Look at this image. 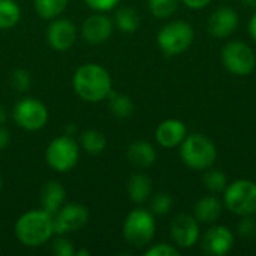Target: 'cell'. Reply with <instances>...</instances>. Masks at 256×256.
Listing matches in <instances>:
<instances>
[{"instance_id": "cell-1", "label": "cell", "mask_w": 256, "mask_h": 256, "mask_svg": "<svg viewBox=\"0 0 256 256\" xmlns=\"http://www.w3.org/2000/svg\"><path fill=\"white\" fill-rule=\"evenodd\" d=\"M75 93L86 102L94 104L105 100L112 92V81L110 72L96 63H86L80 66L72 78Z\"/></svg>"}, {"instance_id": "cell-2", "label": "cell", "mask_w": 256, "mask_h": 256, "mask_svg": "<svg viewBox=\"0 0 256 256\" xmlns=\"http://www.w3.org/2000/svg\"><path fill=\"white\" fill-rule=\"evenodd\" d=\"M16 240L26 248H39L54 236V216L45 210H30L18 218L14 226Z\"/></svg>"}, {"instance_id": "cell-3", "label": "cell", "mask_w": 256, "mask_h": 256, "mask_svg": "<svg viewBox=\"0 0 256 256\" xmlns=\"http://www.w3.org/2000/svg\"><path fill=\"white\" fill-rule=\"evenodd\" d=\"M216 158L218 150L214 142L202 134L186 135L180 144V159L190 170L206 171L213 166Z\"/></svg>"}, {"instance_id": "cell-4", "label": "cell", "mask_w": 256, "mask_h": 256, "mask_svg": "<svg viewBox=\"0 0 256 256\" xmlns=\"http://www.w3.org/2000/svg\"><path fill=\"white\" fill-rule=\"evenodd\" d=\"M156 232L154 214L144 208L132 210L123 222V238L124 242L135 248L144 249L150 246Z\"/></svg>"}, {"instance_id": "cell-5", "label": "cell", "mask_w": 256, "mask_h": 256, "mask_svg": "<svg viewBox=\"0 0 256 256\" xmlns=\"http://www.w3.org/2000/svg\"><path fill=\"white\" fill-rule=\"evenodd\" d=\"M195 38L192 24L183 20H174L166 22L158 32V45L165 56H180L189 50Z\"/></svg>"}, {"instance_id": "cell-6", "label": "cell", "mask_w": 256, "mask_h": 256, "mask_svg": "<svg viewBox=\"0 0 256 256\" xmlns=\"http://www.w3.org/2000/svg\"><path fill=\"white\" fill-rule=\"evenodd\" d=\"M224 206L237 216L256 214V183L238 178L224 190Z\"/></svg>"}, {"instance_id": "cell-7", "label": "cell", "mask_w": 256, "mask_h": 256, "mask_svg": "<svg viewBox=\"0 0 256 256\" xmlns=\"http://www.w3.org/2000/svg\"><path fill=\"white\" fill-rule=\"evenodd\" d=\"M45 160L57 172H68L80 160V146L70 135L54 138L45 152Z\"/></svg>"}, {"instance_id": "cell-8", "label": "cell", "mask_w": 256, "mask_h": 256, "mask_svg": "<svg viewBox=\"0 0 256 256\" xmlns=\"http://www.w3.org/2000/svg\"><path fill=\"white\" fill-rule=\"evenodd\" d=\"M220 58L228 72L237 76H246L254 72L256 66L255 51L242 40H231L224 45Z\"/></svg>"}, {"instance_id": "cell-9", "label": "cell", "mask_w": 256, "mask_h": 256, "mask_svg": "<svg viewBox=\"0 0 256 256\" xmlns=\"http://www.w3.org/2000/svg\"><path fill=\"white\" fill-rule=\"evenodd\" d=\"M14 120L15 123L28 132L40 130L48 122L46 106L36 98H22L14 106Z\"/></svg>"}, {"instance_id": "cell-10", "label": "cell", "mask_w": 256, "mask_h": 256, "mask_svg": "<svg viewBox=\"0 0 256 256\" xmlns=\"http://www.w3.org/2000/svg\"><path fill=\"white\" fill-rule=\"evenodd\" d=\"M88 222V210L86 206L72 202L62 206L54 214V234L64 236L82 230Z\"/></svg>"}, {"instance_id": "cell-11", "label": "cell", "mask_w": 256, "mask_h": 256, "mask_svg": "<svg viewBox=\"0 0 256 256\" xmlns=\"http://www.w3.org/2000/svg\"><path fill=\"white\" fill-rule=\"evenodd\" d=\"M170 232L172 243L178 249H192L200 240V222L194 214L182 213L171 222Z\"/></svg>"}, {"instance_id": "cell-12", "label": "cell", "mask_w": 256, "mask_h": 256, "mask_svg": "<svg viewBox=\"0 0 256 256\" xmlns=\"http://www.w3.org/2000/svg\"><path fill=\"white\" fill-rule=\"evenodd\" d=\"M234 248V234L225 225H213L201 238L202 254L208 256H225Z\"/></svg>"}, {"instance_id": "cell-13", "label": "cell", "mask_w": 256, "mask_h": 256, "mask_svg": "<svg viewBox=\"0 0 256 256\" xmlns=\"http://www.w3.org/2000/svg\"><path fill=\"white\" fill-rule=\"evenodd\" d=\"M114 30V21L104 12L92 14L81 26V34L86 42L92 45H100L110 39Z\"/></svg>"}, {"instance_id": "cell-14", "label": "cell", "mask_w": 256, "mask_h": 256, "mask_svg": "<svg viewBox=\"0 0 256 256\" xmlns=\"http://www.w3.org/2000/svg\"><path fill=\"white\" fill-rule=\"evenodd\" d=\"M76 26L66 18H54L46 28V40L56 51H68L76 40Z\"/></svg>"}, {"instance_id": "cell-15", "label": "cell", "mask_w": 256, "mask_h": 256, "mask_svg": "<svg viewBox=\"0 0 256 256\" xmlns=\"http://www.w3.org/2000/svg\"><path fill=\"white\" fill-rule=\"evenodd\" d=\"M238 22H240V18H238L237 10H234L230 6H220L210 15L207 28L212 36L225 39L237 30Z\"/></svg>"}, {"instance_id": "cell-16", "label": "cell", "mask_w": 256, "mask_h": 256, "mask_svg": "<svg viewBox=\"0 0 256 256\" xmlns=\"http://www.w3.org/2000/svg\"><path fill=\"white\" fill-rule=\"evenodd\" d=\"M188 135L186 124L178 118H168L164 120L154 132L156 141L164 148H174L183 142Z\"/></svg>"}, {"instance_id": "cell-17", "label": "cell", "mask_w": 256, "mask_h": 256, "mask_svg": "<svg viewBox=\"0 0 256 256\" xmlns=\"http://www.w3.org/2000/svg\"><path fill=\"white\" fill-rule=\"evenodd\" d=\"M224 202L214 196V195H206L202 196L194 208V216L200 224L204 225H214L224 212Z\"/></svg>"}, {"instance_id": "cell-18", "label": "cell", "mask_w": 256, "mask_h": 256, "mask_svg": "<svg viewBox=\"0 0 256 256\" xmlns=\"http://www.w3.org/2000/svg\"><path fill=\"white\" fill-rule=\"evenodd\" d=\"M66 198L64 188L58 182H48L44 184L40 190V206L42 210L48 212L50 214H56L58 208L63 206Z\"/></svg>"}, {"instance_id": "cell-19", "label": "cell", "mask_w": 256, "mask_h": 256, "mask_svg": "<svg viewBox=\"0 0 256 256\" xmlns=\"http://www.w3.org/2000/svg\"><path fill=\"white\" fill-rule=\"evenodd\" d=\"M128 159L136 168H150L158 159L154 147L147 141H136L128 148Z\"/></svg>"}, {"instance_id": "cell-20", "label": "cell", "mask_w": 256, "mask_h": 256, "mask_svg": "<svg viewBox=\"0 0 256 256\" xmlns=\"http://www.w3.org/2000/svg\"><path fill=\"white\" fill-rule=\"evenodd\" d=\"M153 183L152 178L142 172H136L130 176L128 182V195L129 200L135 204H142L152 196Z\"/></svg>"}, {"instance_id": "cell-21", "label": "cell", "mask_w": 256, "mask_h": 256, "mask_svg": "<svg viewBox=\"0 0 256 256\" xmlns=\"http://www.w3.org/2000/svg\"><path fill=\"white\" fill-rule=\"evenodd\" d=\"M140 14L129 6H123L116 10L114 15V26L123 33H135L140 27Z\"/></svg>"}, {"instance_id": "cell-22", "label": "cell", "mask_w": 256, "mask_h": 256, "mask_svg": "<svg viewBox=\"0 0 256 256\" xmlns=\"http://www.w3.org/2000/svg\"><path fill=\"white\" fill-rule=\"evenodd\" d=\"M81 147L88 154H100L106 147V136L98 129H88L81 135Z\"/></svg>"}, {"instance_id": "cell-23", "label": "cell", "mask_w": 256, "mask_h": 256, "mask_svg": "<svg viewBox=\"0 0 256 256\" xmlns=\"http://www.w3.org/2000/svg\"><path fill=\"white\" fill-rule=\"evenodd\" d=\"M110 99V110L111 112L118 117V118H128L134 114V110H135V105H134V100L128 96V94H123V93H110L108 96Z\"/></svg>"}, {"instance_id": "cell-24", "label": "cell", "mask_w": 256, "mask_h": 256, "mask_svg": "<svg viewBox=\"0 0 256 256\" xmlns=\"http://www.w3.org/2000/svg\"><path fill=\"white\" fill-rule=\"evenodd\" d=\"M21 18V9L15 0H0V30L12 28Z\"/></svg>"}, {"instance_id": "cell-25", "label": "cell", "mask_w": 256, "mask_h": 256, "mask_svg": "<svg viewBox=\"0 0 256 256\" xmlns=\"http://www.w3.org/2000/svg\"><path fill=\"white\" fill-rule=\"evenodd\" d=\"M68 2L69 0H33V4L42 20H54L66 9Z\"/></svg>"}, {"instance_id": "cell-26", "label": "cell", "mask_w": 256, "mask_h": 256, "mask_svg": "<svg viewBox=\"0 0 256 256\" xmlns=\"http://www.w3.org/2000/svg\"><path fill=\"white\" fill-rule=\"evenodd\" d=\"M202 183H204V188L212 192V194H222L226 186H228V178L225 176L224 171L220 170H206L204 176H202Z\"/></svg>"}, {"instance_id": "cell-27", "label": "cell", "mask_w": 256, "mask_h": 256, "mask_svg": "<svg viewBox=\"0 0 256 256\" xmlns=\"http://www.w3.org/2000/svg\"><path fill=\"white\" fill-rule=\"evenodd\" d=\"M180 0H148V9L153 16L159 20L170 18L178 9Z\"/></svg>"}, {"instance_id": "cell-28", "label": "cell", "mask_w": 256, "mask_h": 256, "mask_svg": "<svg viewBox=\"0 0 256 256\" xmlns=\"http://www.w3.org/2000/svg\"><path fill=\"white\" fill-rule=\"evenodd\" d=\"M172 196L168 192H158L156 195L152 196L150 201V212L158 216H165L170 213L172 207Z\"/></svg>"}, {"instance_id": "cell-29", "label": "cell", "mask_w": 256, "mask_h": 256, "mask_svg": "<svg viewBox=\"0 0 256 256\" xmlns=\"http://www.w3.org/2000/svg\"><path fill=\"white\" fill-rule=\"evenodd\" d=\"M30 84H32V78H30V74L26 69H16V70L12 72V75H10V86L16 92L28 90Z\"/></svg>"}, {"instance_id": "cell-30", "label": "cell", "mask_w": 256, "mask_h": 256, "mask_svg": "<svg viewBox=\"0 0 256 256\" xmlns=\"http://www.w3.org/2000/svg\"><path fill=\"white\" fill-rule=\"evenodd\" d=\"M146 256H180V249L176 244L158 243L144 250Z\"/></svg>"}, {"instance_id": "cell-31", "label": "cell", "mask_w": 256, "mask_h": 256, "mask_svg": "<svg viewBox=\"0 0 256 256\" xmlns=\"http://www.w3.org/2000/svg\"><path fill=\"white\" fill-rule=\"evenodd\" d=\"M237 231H238L240 237H243V238H254V237H256L255 214L242 216V220L238 222Z\"/></svg>"}, {"instance_id": "cell-32", "label": "cell", "mask_w": 256, "mask_h": 256, "mask_svg": "<svg viewBox=\"0 0 256 256\" xmlns=\"http://www.w3.org/2000/svg\"><path fill=\"white\" fill-rule=\"evenodd\" d=\"M52 254L56 256H75V248L74 243L64 237L57 238L52 243Z\"/></svg>"}, {"instance_id": "cell-33", "label": "cell", "mask_w": 256, "mask_h": 256, "mask_svg": "<svg viewBox=\"0 0 256 256\" xmlns=\"http://www.w3.org/2000/svg\"><path fill=\"white\" fill-rule=\"evenodd\" d=\"M86 4L96 12H108L114 9L122 0H84Z\"/></svg>"}, {"instance_id": "cell-34", "label": "cell", "mask_w": 256, "mask_h": 256, "mask_svg": "<svg viewBox=\"0 0 256 256\" xmlns=\"http://www.w3.org/2000/svg\"><path fill=\"white\" fill-rule=\"evenodd\" d=\"M180 2H183V4L192 10H201L207 8L213 0H180Z\"/></svg>"}, {"instance_id": "cell-35", "label": "cell", "mask_w": 256, "mask_h": 256, "mask_svg": "<svg viewBox=\"0 0 256 256\" xmlns=\"http://www.w3.org/2000/svg\"><path fill=\"white\" fill-rule=\"evenodd\" d=\"M9 142H10V135H9V132H8V129H6L3 124H0V152L4 150V148L9 146Z\"/></svg>"}, {"instance_id": "cell-36", "label": "cell", "mask_w": 256, "mask_h": 256, "mask_svg": "<svg viewBox=\"0 0 256 256\" xmlns=\"http://www.w3.org/2000/svg\"><path fill=\"white\" fill-rule=\"evenodd\" d=\"M249 33H250L252 39L256 42V12L252 15V18L249 21Z\"/></svg>"}, {"instance_id": "cell-37", "label": "cell", "mask_w": 256, "mask_h": 256, "mask_svg": "<svg viewBox=\"0 0 256 256\" xmlns=\"http://www.w3.org/2000/svg\"><path fill=\"white\" fill-rule=\"evenodd\" d=\"M8 118V111L3 105H0V124H3Z\"/></svg>"}, {"instance_id": "cell-38", "label": "cell", "mask_w": 256, "mask_h": 256, "mask_svg": "<svg viewBox=\"0 0 256 256\" xmlns=\"http://www.w3.org/2000/svg\"><path fill=\"white\" fill-rule=\"evenodd\" d=\"M90 255V252H87V250H78V252H75V256H88Z\"/></svg>"}, {"instance_id": "cell-39", "label": "cell", "mask_w": 256, "mask_h": 256, "mask_svg": "<svg viewBox=\"0 0 256 256\" xmlns=\"http://www.w3.org/2000/svg\"><path fill=\"white\" fill-rule=\"evenodd\" d=\"M242 2L248 6H256V0H242Z\"/></svg>"}, {"instance_id": "cell-40", "label": "cell", "mask_w": 256, "mask_h": 256, "mask_svg": "<svg viewBox=\"0 0 256 256\" xmlns=\"http://www.w3.org/2000/svg\"><path fill=\"white\" fill-rule=\"evenodd\" d=\"M2 184H3V182H2V177H0V190H2Z\"/></svg>"}]
</instances>
